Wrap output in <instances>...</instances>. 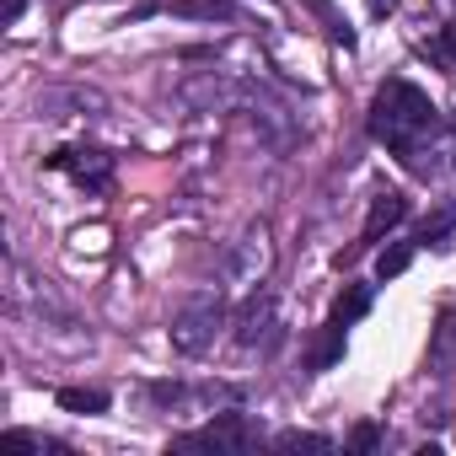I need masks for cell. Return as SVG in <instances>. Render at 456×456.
<instances>
[{
  "mask_svg": "<svg viewBox=\"0 0 456 456\" xmlns=\"http://www.w3.org/2000/svg\"><path fill=\"white\" fill-rule=\"evenodd\" d=\"M435 54H440V60H456V28H445V33L435 38Z\"/></svg>",
  "mask_w": 456,
  "mask_h": 456,
  "instance_id": "16",
  "label": "cell"
},
{
  "mask_svg": "<svg viewBox=\"0 0 456 456\" xmlns=\"http://www.w3.org/2000/svg\"><path fill=\"white\" fill-rule=\"evenodd\" d=\"M274 264V248H269V232L264 225H253V232H242V242L232 248V258H225V274H232L237 285H258Z\"/></svg>",
  "mask_w": 456,
  "mask_h": 456,
  "instance_id": "3",
  "label": "cell"
},
{
  "mask_svg": "<svg viewBox=\"0 0 456 456\" xmlns=\"http://www.w3.org/2000/svg\"><path fill=\"white\" fill-rule=\"evenodd\" d=\"M429 129H435V102L413 81H387L376 92V102H370V134L381 145H392L403 161H413V145Z\"/></svg>",
  "mask_w": 456,
  "mask_h": 456,
  "instance_id": "1",
  "label": "cell"
},
{
  "mask_svg": "<svg viewBox=\"0 0 456 456\" xmlns=\"http://www.w3.org/2000/svg\"><path fill=\"white\" fill-rule=\"evenodd\" d=\"M280 445H285V451H301V445H306V451H328L333 440H328V435H301V429H290V435H280Z\"/></svg>",
  "mask_w": 456,
  "mask_h": 456,
  "instance_id": "12",
  "label": "cell"
},
{
  "mask_svg": "<svg viewBox=\"0 0 456 456\" xmlns=\"http://www.w3.org/2000/svg\"><path fill=\"white\" fill-rule=\"evenodd\" d=\"M365 312H370V290H365V285H349V290L333 301V317H328V322H344V328H349V322H360Z\"/></svg>",
  "mask_w": 456,
  "mask_h": 456,
  "instance_id": "9",
  "label": "cell"
},
{
  "mask_svg": "<svg viewBox=\"0 0 456 456\" xmlns=\"http://www.w3.org/2000/svg\"><path fill=\"white\" fill-rule=\"evenodd\" d=\"M403 220H408V199L403 193H376L370 199V215H365V232H360V248L381 242L392 225H403Z\"/></svg>",
  "mask_w": 456,
  "mask_h": 456,
  "instance_id": "5",
  "label": "cell"
},
{
  "mask_svg": "<svg viewBox=\"0 0 456 456\" xmlns=\"http://www.w3.org/2000/svg\"><path fill=\"white\" fill-rule=\"evenodd\" d=\"M65 413H108V392H97V387H60V397H54Z\"/></svg>",
  "mask_w": 456,
  "mask_h": 456,
  "instance_id": "7",
  "label": "cell"
},
{
  "mask_svg": "<svg viewBox=\"0 0 456 456\" xmlns=\"http://www.w3.org/2000/svg\"><path fill=\"white\" fill-rule=\"evenodd\" d=\"M451 129H456V118H451Z\"/></svg>",
  "mask_w": 456,
  "mask_h": 456,
  "instance_id": "19",
  "label": "cell"
},
{
  "mask_svg": "<svg viewBox=\"0 0 456 456\" xmlns=\"http://www.w3.org/2000/svg\"><path fill=\"white\" fill-rule=\"evenodd\" d=\"M172 12H177V17H204V22H215V17H232V0H172Z\"/></svg>",
  "mask_w": 456,
  "mask_h": 456,
  "instance_id": "10",
  "label": "cell"
},
{
  "mask_svg": "<svg viewBox=\"0 0 456 456\" xmlns=\"http://www.w3.org/2000/svg\"><path fill=\"white\" fill-rule=\"evenodd\" d=\"M49 167L54 172H76L81 188H108L113 183V156H102V151H54Z\"/></svg>",
  "mask_w": 456,
  "mask_h": 456,
  "instance_id": "4",
  "label": "cell"
},
{
  "mask_svg": "<svg viewBox=\"0 0 456 456\" xmlns=\"http://www.w3.org/2000/svg\"><path fill=\"white\" fill-rule=\"evenodd\" d=\"M0 451H44V440H33L28 429H6L0 435Z\"/></svg>",
  "mask_w": 456,
  "mask_h": 456,
  "instance_id": "13",
  "label": "cell"
},
{
  "mask_svg": "<svg viewBox=\"0 0 456 456\" xmlns=\"http://www.w3.org/2000/svg\"><path fill=\"white\" fill-rule=\"evenodd\" d=\"M408 264H413V248L397 242V248H387V253L376 258V280H397V274H408Z\"/></svg>",
  "mask_w": 456,
  "mask_h": 456,
  "instance_id": "11",
  "label": "cell"
},
{
  "mask_svg": "<svg viewBox=\"0 0 456 456\" xmlns=\"http://www.w3.org/2000/svg\"><path fill=\"white\" fill-rule=\"evenodd\" d=\"M370 12H376V17H392V12H397V0H370Z\"/></svg>",
  "mask_w": 456,
  "mask_h": 456,
  "instance_id": "18",
  "label": "cell"
},
{
  "mask_svg": "<svg viewBox=\"0 0 456 456\" xmlns=\"http://www.w3.org/2000/svg\"><path fill=\"white\" fill-rule=\"evenodd\" d=\"M269 322H274V296H269V290L248 296V306H242V317H237V344L253 349V344L269 333Z\"/></svg>",
  "mask_w": 456,
  "mask_h": 456,
  "instance_id": "6",
  "label": "cell"
},
{
  "mask_svg": "<svg viewBox=\"0 0 456 456\" xmlns=\"http://www.w3.org/2000/svg\"><path fill=\"white\" fill-rule=\"evenodd\" d=\"M22 6H28V0H6V12H0V28H12V22L22 17Z\"/></svg>",
  "mask_w": 456,
  "mask_h": 456,
  "instance_id": "17",
  "label": "cell"
},
{
  "mask_svg": "<svg viewBox=\"0 0 456 456\" xmlns=\"http://www.w3.org/2000/svg\"><path fill=\"white\" fill-rule=\"evenodd\" d=\"M376 440H381L376 424H354V429H349V445H354V451H376Z\"/></svg>",
  "mask_w": 456,
  "mask_h": 456,
  "instance_id": "14",
  "label": "cell"
},
{
  "mask_svg": "<svg viewBox=\"0 0 456 456\" xmlns=\"http://www.w3.org/2000/svg\"><path fill=\"white\" fill-rule=\"evenodd\" d=\"M220 322H225L220 301H199V306H188L183 317H172V349H177V354H204V349L215 344Z\"/></svg>",
  "mask_w": 456,
  "mask_h": 456,
  "instance_id": "2",
  "label": "cell"
},
{
  "mask_svg": "<svg viewBox=\"0 0 456 456\" xmlns=\"http://www.w3.org/2000/svg\"><path fill=\"white\" fill-rule=\"evenodd\" d=\"M338 360H344V322H328L317 349H312V370H333Z\"/></svg>",
  "mask_w": 456,
  "mask_h": 456,
  "instance_id": "8",
  "label": "cell"
},
{
  "mask_svg": "<svg viewBox=\"0 0 456 456\" xmlns=\"http://www.w3.org/2000/svg\"><path fill=\"white\" fill-rule=\"evenodd\" d=\"M451 220H456V209H440L435 220H424V242H435V237H445V232H451Z\"/></svg>",
  "mask_w": 456,
  "mask_h": 456,
  "instance_id": "15",
  "label": "cell"
}]
</instances>
